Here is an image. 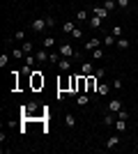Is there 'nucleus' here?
<instances>
[{
	"label": "nucleus",
	"mask_w": 138,
	"mask_h": 154,
	"mask_svg": "<svg viewBox=\"0 0 138 154\" xmlns=\"http://www.w3.org/2000/svg\"><path fill=\"white\" fill-rule=\"evenodd\" d=\"M76 19H78V23H81V21H85V19H87V12H85V9H78Z\"/></svg>",
	"instance_id": "nucleus-28"
},
{
	"label": "nucleus",
	"mask_w": 138,
	"mask_h": 154,
	"mask_svg": "<svg viewBox=\"0 0 138 154\" xmlns=\"http://www.w3.org/2000/svg\"><path fill=\"white\" fill-rule=\"evenodd\" d=\"M41 46H44L46 51H51L53 46H55V37H44L41 39Z\"/></svg>",
	"instance_id": "nucleus-13"
},
{
	"label": "nucleus",
	"mask_w": 138,
	"mask_h": 154,
	"mask_svg": "<svg viewBox=\"0 0 138 154\" xmlns=\"http://www.w3.org/2000/svg\"><path fill=\"white\" fill-rule=\"evenodd\" d=\"M48 62H51V64H58L60 62V53H51V55H48Z\"/></svg>",
	"instance_id": "nucleus-25"
},
{
	"label": "nucleus",
	"mask_w": 138,
	"mask_h": 154,
	"mask_svg": "<svg viewBox=\"0 0 138 154\" xmlns=\"http://www.w3.org/2000/svg\"><path fill=\"white\" fill-rule=\"evenodd\" d=\"M7 62H9V55H0V67H5Z\"/></svg>",
	"instance_id": "nucleus-37"
},
{
	"label": "nucleus",
	"mask_w": 138,
	"mask_h": 154,
	"mask_svg": "<svg viewBox=\"0 0 138 154\" xmlns=\"http://www.w3.org/2000/svg\"><path fill=\"white\" fill-rule=\"evenodd\" d=\"M58 90H65V92H69V76H62L58 81Z\"/></svg>",
	"instance_id": "nucleus-14"
},
{
	"label": "nucleus",
	"mask_w": 138,
	"mask_h": 154,
	"mask_svg": "<svg viewBox=\"0 0 138 154\" xmlns=\"http://www.w3.org/2000/svg\"><path fill=\"white\" fill-rule=\"evenodd\" d=\"M30 88H32V90H41V88H44V76H41L39 69L32 71V76H30Z\"/></svg>",
	"instance_id": "nucleus-1"
},
{
	"label": "nucleus",
	"mask_w": 138,
	"mask_h": 154,
	"mask_svg": "<svg viewBox=\"0 0 138 154\" xmlns=\"http://www.w3.org/2000/svg\"><path fill=\"white\" fill-rule=\"evenodd\" d=\"M74 28H76V26H74V21H65V23H62V32H65V35H72Z\"/></svg>",
	"instance_id": "nucleus-18"
},
{
	"label": "nucleus",
	"mask_w": 138,
	"mask_h": 154,
	"mask_svg": "<svg viewBox=\"0 0 138 154\" xmlns=\"http://www.w3.org/2000/svg\"><path fill=\"white\" fill-rule=\"evenodd\" d=\"M92 14L99 16V19H108V14H111V12H108L104 5H94V7H92Z\"/></svg>",
	"instance_id": "nucleus-4"
},
{
	"label": "nucleus",
	"mask_w": 138,
	"mask_h": 154,
	"mask_svg": "<svg viewBox=\"0 0 138 154\" xmlns=\"http://www.w3.org/2000/svg\"><path fill=\"white\" fill-rule=\"evenodd\" d=\"M76 99H78V106H87V103H90V94H87V92H81Z\"/></svg>",
	"instance_id": "nucleus-16"
},
{
	"label": "nucleus",
	"mask_w": 138,
	"mask_h": 154,
	"mask_svg": "<svg viewBox=\"0 0 138 154\" xmlns=\"http://www.w3.org/2000/svg\"><path fill=\"white\" fill-rule=\"evenodd\" d=\"M58 53L62 55V58H76V51H74V46H72V44H62Z\"/></svg>",
	"instance_id": "nucleus-2"
},
{
	"label": "nucleus",
	"mask_w": 138,
	"mask_h": 154,
	"mask_svg": "<svg viewBox=\"0 0 138 154\" xmlns=\"http://www.w3.org/2000/svg\"><path fill=\"white\" fill-rule=\"evenodd\" d=\"M115 5H118V0H104V7L108 9V12H113V9H115Z\"/></svg>",
	"instance_id": "nucleus-23"
},
{
	"label": "nucleus",
	"mask_w": 138,
	"mask_h": 154,
	"mask_svg": "<svg viewBox=\"0 0 138 154\" xmlns=\"http://www.w3.org/2000/svg\"><path fill=\"white\" fill-rule=\"evenodd\" d=\"M9 55H12V58H16V60H23V58H26V53H23V48H14V51L9 53Z\"/></svg>",
	"instance_id": "nucleus-21"
},
{
	"label": "nucleus",
	"mask_w": 138,
	"mask_h": 154,
	"mask_svg": "<svg viewBox=\"0 0 138 154\" xmlns=\"http://www.w3.org/2000/svg\"><path fill=\"white\" fill-rule=\"evenodd\" d=\"M72 37H74V39H81V37H85V35H83V30H81V28H74Z\"/></svg>",
	"instance_id": "nucleus-27"
},
{
	"label": "nucleus",
	"mask_w": 138,
	"mask_h": 154,
	"mask_svg": "<svg viewBox=\"0 0 138 154\" xmlns=\"http://www.w3.org/2000/svg\"><path fill=\"white\" fill-rule=\"evenodd\" d=\"M113 127H115V131H118V134H124V131H127V120H120V117H118Z\"/></svg>",
	"instance_id": "nucleus-12"
},
{
	"label": "nucleus",
	"mask_w": 138,
	"mask_h": 154,
	"mask_svg": "<svg viewBox=\"0 0 138 154\" xmlns=\"http://www.w3.org/2000/svg\"><path fill=\"white\" fill-rule=\"evenodd\" d=\"M44 28H48V26H46V19H35L32 21V30L35 32H41Z\"/></svg>",
	"instance_id": "nucleus-8"
},
{
	"label": "nucleus",
	"mask_w": 138,
	"mask_h": 154,
	"mask_svg": "<svg viewBox=\"0 0 138 154\" xmlns=\"http://www.w3.org/2000/svg\"><path fill=\"white\" fill-rule=\"evenodd\" d=\"M113 44H115V37H113V35L104 37V46H113Z\"/></svg>",
	"instance_id": "nucleus-29"
},
{
	"label": "nucleus",
	"mask_w": 138,
	"mask_h": 154,
	"mask_svg": "<svg viewBox=\"0 0 138 154\" xmlns=\"http://www.w3.org/2000/svg\"><path fill=\"white\" fill-rule=\"evenodd\" d=\"M115 115H118L120 120H129V117H131V115H129V113H127V110H118Z\"/></svg>",
	"instance_id": "nucleus-33"
},
{
	"label": "nucleus",
	"mask_w": 138,
	"mask_h": 154,
	"mask_svg": "<svg viewBox=\"0 0 138 154\" xmlns=\"http://www.w3.org/2000/svg\"><path fill=\"white\" fill-rule=\"evenodd\" d=\"M118 145H120V136H118V131H115L113 136H108V138H106V147H108V149H115Z\"/></svg>",
	"instance_id": "nucleus-5"
},
{
	"label": "nucleus",
	"mask_w": 138,
	"mask_h": 154,
	"mask_svg": "<svg viewBox=\"0 0 138 154\" xmlns=\"http://www.w3.org/2000/svg\"><path fill=\"white\" fill-rule=\"evenodd\" d=\"M108 110H111V113L122 110V101H120V99H111V101H108Z\"/></svg>",
	"instance_id": "nucleus-10"
},
{
	"label": "nucleus",
	"mask_w": 138,
	"mask_h": 154,
	"mask_svg": "<svg viewBox=\"0 0 138 154\" xmlns=\"http://www.w3.org/2000/svg\"><path fill=\"white\" fill-rule=\"evenodd\" d=\"M118 46L122 48V51H127V48H129V39H124V37H122V39H118Z\"/></svg>",
	"instance_id": "nucleus-24"
},
{
	"label": "nucleus",
	"mask_w": 138,
	"mask_h": 154,
	"mask_svg": "<svg viewBox=\"0 0 138 154\" xmlns=\"http://www.w3.org/2000/svg\"><path fill=\"white\" fill-rule=\"evenodd\" d=\"M35 55H37V62H39V64H44V62H48V55H51V53L46 51V48H39V51L35 53Z\"/></svg>",
	"instance_id": "nucleus-7"
},
{
	"label": "nucleus",
	"mask_w": 138,
	"mask_h": 154,
	"mask_svg": "<svg viewBox=\"0 0 138 154\" xmlns=\"http://www.w3.org/2000/svg\"><path fill=\"white\" fill-rule=\"evenodd\" d=\"M55 23H58V21L53 19V16H46V26H48V28H53V26H55Z\"/></svg>",
	"instance_id": "nucleus-36"
},
{
	"label": "nucleus",
	"mask_w": 138,
	"mask_h": 154,
	"mask_svg": "<svg viewBox=\"0 0 138 154\" xmlns=\"http://www.w3.org/2000/svg\"><path fill=\"white\" fill-rule=\"evenodd\" d=\"M14 39H16V42H26V32H23V30H19L16 35H14Z\"/></svg>",
	"instance_id": "nucleus-30"
},
{
	"label": "nucleus",
	"mask_w": 138,
	"mask_h": 154,
	"mask_svg": "<svg viewBox=\"0 0 138 154\" xmlns=\"http://www.w3.org/2000/svg\"><path fill=\"white\" fill-rule=\"evenodd\" d=\"M115 120H118V115H115V113H111V110L104 115V124H106V127H113V124H115Z\"/></svg>",
	"instance_id": "nucleus-11"
},
{
	"label": "nucleus",
	"mask_w": 138,
	"mask_h": 154,
	"mask_svg": "<svg viewBox=\"0 0 138 154\" xmlns=\"http://www.w3.org/2000/svg\"><path fill=\"white\" fill-rule=\"evenodd\" d=\"M111 35H113V37H122V26H115Z\"/></svg>",
	"instance_id": "nucleus-32"
},
{
	"label": "nucleus",
	"mask_w": 138,
	"mask_h": 154,
	"mask_svg": "<svg viewBox=\"0 0 138 154\" xmlns=\"http://www.w3.org/2000/svg\"><path fill=\"white\" fill-rule=\"evenodd\" d=\"M122 78H115V81H113V88H115V90H122Z\"/></svg>",
	"instance_id": "nucleus-34"
},
{
	"label": "nucleus",
	"mask_w": 138,
	"mask_h": 154,
	"mask_svg": "<svg viewBox=\"0 0 138 154\" xmlns=\"http://www.w3.org/2000/svg\"><path fill=\"white\" fill-rule=\"evenodd\" d=\"M65 124L69 129H74L76 127V115H74V113H67V117H65Z\"/></svg>",
	"instance_id": "nucleus-17"
},
{
	"label": "nucleus",
	"mask_w": 138,
	"mask_h": 154,
	"mask_svg": "<svg viewBox=\"0 0 138 154\" xmlns=\"http://www.w3.org/2000/svg\"><path fill=\"white\" fill-rule=\"evenodd\" d=\"M58 67H60V71H69L72 69V58H60Z\"/></svg>",
	"instance_id": "nucleus-9"
},
{
	"label": "nucleus",
	"mask_w": 138,
	"mask_h": 154,
	"mask_svg": "<svg viewBox=\"0 0 138 154\" xmlns=\"http://www.w3.org/2000/svg\"><path fill=\"white\" fill-rule=\"evenodd\" d=\"M94 74V64L92 62H83L81 64V76H92Z\"/></svg>",
	"instance_id": "nucleus-6"
},
{
	"label": "nucleus",
	"mask_w": 138,
	"mask_h": 154,
	"mask_svg": "<svg viewBox=\"0 0 138 154\" xmlns=\"http://www.w3.org/2000/svg\"><path fill=\"white\" fill-rule=\"evenodd\" d=\"M35 51V44H32V42H28V39H26V42H23V53H26V55H30V53H32Z\"/></svg>",
	"instance_id": "nucleus-20"
},
{
	"label": "nucleus",
	"mask_w": 138,
	"mask_h": 154,
	"mask_svg": "<svg viewBox=\"0 0 138 154\" xmlns=\"http://www.w3.org/2000/svg\"><path fill=\"white\" fill-rule=\"evenodd\" d=\"M26 64L35 67V64H37V55H26Z\"/></svg>",
	"instance_id": "nucleus-26"
},
{
	"label": "nucleus",
	"mask_w": 138,
	"mask_h": 154,
	"mask_svg": "<svg viewBox=\"0 0 138 154\" xmlns=\"http://www.w3.org/2000/svg\"><path fill=\"white\" fill-rule=\"evenodd\" d=\"M129 2H131V0H118V7L120 9H129Z\"/></svg>",
	"instance_id": "nucleus-31"
},
{
	"label": "nucleus",
	"mask_w": 138,
	"mask_h": 154,
	"mask_svg": "<svg viewBox=\"0 0 138 154\" xmlns=\"http://www.w3.org/2000/svg\"><path fill=\"white\" fill-rule=\"evenodd\" d=\"M90 55H92V60H104V58H106V53L101 51V48H94Z\"/></svg>",
	"instance_id": "nucleus-19"
},
{
	"label": "nucleus",
	"mask_w": 138,
	"mask_h": 154,
	"mask_svg": "<svg viewBox=\"0 0 138 154\" xmlns=\"http://www.w3.org/2000/svg\"><path fill=\"white\" fill-rule=\"evenodd\" d=\"M101 21H104V19H99V16H92V19H90V26L97 30V28H101Z\"/></svg>",
	"instance_id": "nucleus-22"
},
{
	"label": "nucleus",
	"mask_w": 138,
	"mask_h": 154,
	"mask_svg": "<svg viewBox=\"0 0 138 154\" xmlns=\"http://www.w3.org/2000/svg\"><path fill=\"white\" fill-rule=\"evenodd\" d=\"M94 76H97V78H99V81H101V78H104V76H106V71H104V69H101V67H99V69H94Z\"/></svg>",
	"instance_id": "nucleus-35"
},
{
	"label": "nucleus",
	"mask_w": 138,
	"mask_h": 154,
	"mask_svg": "<svg viewBox=\"0 0 138 154\" xmlns=\"http://www.w3.org/2000/svg\"><path fill=\"white\" fill-rule=\"evenodd\" d=\"M108 92H111V85H108V83H99V88H97V94L99 97H106Z\"/></svg>",
	"instance_id": "nucleus-15"
},
{
	"label": "nucleus",
	"mask_w": 138,
	"mask_h": 154,
	"mask_svg": "<svg viewBox=\"0 0 138 154\" xmlns=\"http://www.w3.org/2000/svg\"><path fill=\"white\" fill-rule=\"evenodd\" d=\"M104 44V39H99V37H92V39H87L85 42V51H94V48H99V46Z\"/></svg>",
	"instance_id": "nucleus-3"
}]
</instances>
